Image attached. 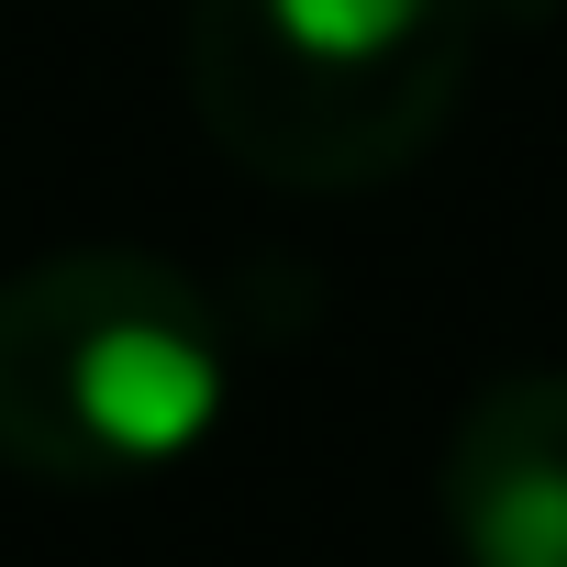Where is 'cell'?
<instances>
[{
    "label": "cell",
    "instance_id": "7a4b0ae2",
    "mask_svg": "<svg viewBox=\"0 0 567 567\" xmlns=\"http://www.w3.org/2000/svg\"><path fill=\"white\" fill-rule=\"evenodd\" d=\"M478 56V0H189V112L267 189L401 178Z\"/></svg>",
    "mask_w": 567,
    "mask_h": 567
},
{
    "label": "cell",
    "instance_id": "3957f363",
    "mask_svg": "<svg viewBox=\"0 0 567 567\" xmlns=\"http://www.w3.org/2000/svg\"><path fill=\"white\" fill-rule=\"evenodd\" d=\"M456 567H567V368L489 379L434 478Z\"/></svg>",
    "mask_w": 567,
    "mask_h": 567
},
{
    "label": "cell",
    "instance_id": "6da1fadb",
    "mask_svg": "<svg viewBox=\"0 0 567 567\" xmlns=\"http://www.w3.org/2000/svg\"><path fill=\"white\" fill-rule=\"evenodd\" d=\"M234 334L189 267L145 245H68L0 278V467L56 489H134L212 445Z\"/></svg>",
    "mask_w": 567,
    "mask_h": 567
}]
</instances>
